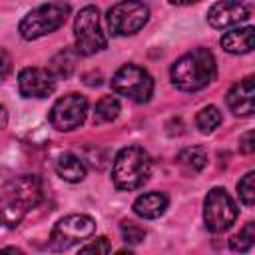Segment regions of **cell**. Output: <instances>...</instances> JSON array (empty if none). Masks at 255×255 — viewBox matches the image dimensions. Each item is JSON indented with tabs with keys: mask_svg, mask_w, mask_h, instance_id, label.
I'll use <instances>...</instances> for the list:
<instances>
[{
	"mask_svg": "<svg viewBox=\"0 0 255 255\" xmlns=\"http://www.w3.org/2000/svg\"><path fill=\"white\" fill-rule=\"evenodd\" d=\"M227 108L235 116H253L255 114V74L239 80L227 92Z\"/></svg>",
	"mask_w": 255,
	"mask_h": 255,
	"instance_id": "13",
	"label": "cell"
},
{
	"mask_svg": "<svg viewBox=\"0 0 255 255\" xmlns=\"http://www.w3.org/2000/svg\"><path fill=\"white\" fill-rule=\"evenodd\" d=\"M42 199V183L36 175H20L2 187V221L16 227Z\"/></svg>",
	"mask_w": 255,
	"mask_h": 255,
	"instance_id": "1",
	"label": "cell"
},
{
	"mask_svg": "<svg viewBox=\"0 0 255 255\" xmlns=\"http://www.w3.org/2000/svg\"><path fill=\"white\" fill-rule=\"evenodd\" d=\"M247 18H249V8L239 0H219L207 12V22L219 30L237 26Z\"/></svg>",
	"mask_w": 255,
	"mask_h": 255,
	"instance_id": "12",
	"label": "cell"
},
{
	"mask_svg": "<svg viewBox=\"0 0 255 255\" xmlns=\"http://www.w3.org/2000/svg\"><path fill=\"white\" fill-rule=\"evenodd\" d=\"M76 54H78V52H74V50H70V48L60 50V52L50 60V66H48L50 74H52L56 80H60V78H70L72 72H74V68H76Z\"/></svg>",
	"mask_w": 255,
	"mask_h": 255,
	"instance_id": "17",
	"label": "cell"
},
{
	"mask_svg": "<svg viewBox=\"0 0 255 255\" xmlns=\"http://www.w3.org/2000/svg\"><path fill=\"white\" fill-rule=\"evenodd\" d=\"M54 167H56V173H58L62 179L70 181V183L82 181V179L86 177V165H84L82 159H80L78 155H74V153H62V155H58Z\"/></svg>",
	"mask_w": 255,
	"mask_h": 255,
	"instance_id": "16",
	"label": "cell"
},
{
	"mask_svg": "<svg viewBox=\"0 0 255 255\" xmlns=\"http://www.w3.org/2000/svg\"><path fill=\"white\" fill-rule=\"evenodd\" d=\"M237 191L241 203L255 205V171H249L247 175L241 177V181L237 183Z\"/></svg>",
	"mask_w": 255,
	"mask_h": 255,
	"instance_id": "23",
	"label": "cell"
},
{
	"mask_svg": "<svg viewBox=\"0 0 255 255\" xmlns=\"http://www.w3.org/2000/svg\"><path fill=\"white\" fill-rule=\"evenodd\" d=\"M120 102L114 96H104L98 100L96 108H94V124H106L112 122L120 116Z\"/></svg>",
	"mask_w": 255,
	"mask_h": 255,
	"instance_id": "19",
	"label": "cell"
},
{
	"mask_svg": "<svg viewBox=\"0 0 255 255\" xmlns=\"http://www.w3.org/2000/svg\"><path fill=\"white\" fill-rule=\"evenodd\" d=\"M120 229H122V237H124V241H126V243L137 245V243H141V241L145 239V229H143L139 223L131 221V219L122 221Z\"/></svg>",
	"mask_w": 255,
	"mask_h": 255,
	"instance_id": "22",
	"label": "cell"
},
{
	"mask_svg": "<svg viewBox=\"0 0 255 255\" xmlns=\"http://www.w3.org/2000/svg\"><path fill=\"white\" fill-rule=\"evenodd\" d=\"M76 52L82 56H92L106 48L108 38L100 26V12L96 6H86L78 12L74 20Z\"/></svg>",
	"mask_w": 255,
	"mask_h": 255,
	"instance_id": "5",
	"label": "cell"
},
{
	"mask_svg": "<svg viewBox=\"0 0 255 255\" xmlns=\"http://www.w3.org/2000/svg\"><path fill=\"white\" fill-rule=\"evenodd\" d=\"M253 245H255V223H253V221L245 223V225L239 229V233H235V235L229 239V247H231L233 251H239V253L249 251Z\"/></svg>",
	"mask_w": 255,
	"mask_h": 255,
	"instance_id": "20",
	"label": "cell"
},
{
	"mask_svg": "<svg viewBox=\"0 0 255 255\" xmlns=\"http://www.w3.org/2000/svg\"><path fill=\"white\" fill-rule=\"evenodd\" d=\"M167 209V195L159 193V191H149L143 193L135 199L133 203V211L135 215L143 217V219H155L159 215H163V211Z\"/></svg>",
	"mask_w": 255,
	"mask_h": 255,
	"instance_id": "15",
	"label": "cell"
},
{
	"mask_svg": "<svg viewBox=\"0 0 255 255\" xmlns=\"http://www.w3.org/2000/svg\"><path fill=\"white\" fill-rule=\"evenodd\" d=\"M219 124H221V114H219V110L215 106L201 108L197 118H195V126L199 128L201 133H211Z\"/></svg>",
	"mask_w": 255,
	"mask_h": 255,
	"instance_id": "21",
	"label": "cell"
},
{
	"mask_svg": "<svg viewBox=\"0 0 255 255\" xmlns=\"http://www.w3.org/2000/svg\"><path fill=\"white\" fill-rule=\"evenodd\" d=\"M217 74L215 58L205 48H195L175 60V64L169 70L171 82L175 88L183 92H197L205 88Z\"/></svg>",
	"mask_w": 255,
	"mask_h": 255,
	"instance_id": "2",
	"label": "cell"
},
{
	"mask_svg": "<svg viewBox=\"0 0 255 255\" xmlns=\"http://www.w3.org/2000/svg\"><path fill=\"white\" fill-rule=\"evenodd\" d=\"M88 114V100L82 94L62 96L50 110V124L60 131L76 129L84 124Z\"/></svg>",
	"mask_w": 255,
	"mask_h": 255,
	"instance_id": "10",
	"label": "cell"
},
{
	"mask_svg": "<svg viewBox=\"0 0 255 255\" xmlns=\"http://www.w3.org/2000/svg\"><path fill=\"white\" fill-rule=\"evenodd\" d=\"M221 48L229 54H247L255 48V26L235 28L221 38Z\"/></svg>",
	"mask_w": 255,
	"mask_h": 255,
	"instance_id": "14",
	"label": "cell"
},
{
	"mask_svg": "<svg viewBox=\"0 0 255 255\" xmlns=\"http://www.w3.org/2000/svg\"><path fill=\"white\" fill-rule=\"evenodd\" d=\"M151 173V159L139 145H128L118 151L112 167V181L122 191H133L141 187Z\"/></svg>",
	"mask_w": 255,
	"mask_h": 255,
	"instance_id": "3",
	"label": "cell"
},
{
	"mask_svg": "<svg viewBox=\"0 0 255 255\" xmlns=\"http://www.w3.org/2000/svg\"><path fill=\"white\" fill-rule=\"evenodd\" d=\"M90 251H94V253H110L112 245L108 243L106 237H98L92 243H86L84 247H80V253H90Z\"/></svg>",
	"mask_w": 255,
	"mask_h": 255,
	"instance_id": "24",
	"label": "cell"
},
{
	"mask_svg": "<svg viewBox=\"0 0 255 255\" xmlns=\"http://www.w3.org/2000/svg\"><path fill=\"white\" fill-rule=\"evenodd\" d=\"M94 233H96V221L90 215L72 213V215L62 217L54 225V229L50 233V243L54 249L62 251V249H68V247L80 243V241L90 239Z\"/></svg>",
	"mask_w": 255,
	"mask_h": 255,
	"instance_id": "9",
	"label": "cell"
},
{
	"mask_svg": "<svg viewBox=\"0 0 255 255\" xmlns=\"http://www.w3.org/2000/svg\"><path fill=\"white\" fill-rule=\"evenodd\" d=\"M237 219V205L223 187H213L203 203V221L211 233L229 229Z\"/></svg>",
	"mask_w": 255,
	"mask_h": 255,
	"instance_id": "8",
	"label": "cell"
},
{
	"mask_svg": "<svg viewBox=\"0 0 255 255\" xmlns=\"http://www.w3.org/2000/svg\"><path fill=\"white\" fill-rule=\"evenodd\" d=\"M171 4H175V6H189V4H195V2H199V0H169Z\"/></svg>",
	"mask_w": 255,
	"mask_h": 255,
	"instance_id": "27",
	"label": "cell"
},
{
	"mask_svg": "<svg viewBox=\"0 0 255 255\" xmlns=\"http://www.w3.org/2000/svg\"><path fill=\"white\" fill-rule=\"evenodd\" d=\"M68 14H70V6L66 2L56 0V2L42 4L34 10H30L22 18L18 32L24 40H36L40 36H46V34L58 30L66 22Z\"/></svg>",
	"mask_w": 255,
	"mask_h": 255,
	"instance_id": "4",
	"label": "cell"
},
{
	"mask_svg": "<svg viewBox=\"0 0 255 255\" xmlns=\"http://www.w3.org/2000/svg\"><path fill=\"white\" fill-rule=\"evenodd\" d=\"M112 90L120 96H126L131 102L145 104L153 94V78L147 74V70L135 64H126L114 74Z\"/></svg>",
	"mask_w": 255,
	"mask_h": 255,
	"instance_id": "6",
	"label": "cell"
},
{
	"mask_svg": "<svg viewBox=\"0 0 255 255\" xmlns=\"http://www.w3.org/2000/svg\"><path fill=\"white\" fill-rule=\"evenodd\" d=\"M2 56H4V72H2V78L8 76V70H10V58H8V52L2 50Z\"/></svg>",
	"mask_w": 255,
	"mask_h": 255,
	"instance_id": "26",
	"label": "cell"
},
{
	"mask_svg": "<svg viewBox=\"0 0 255 255\" xmlns=\"http://www.w3.org/2000/svg\"><path fill=\"white\" fill-rule=\"evenodd\" d=\"M239 151L241 153H255V129L251 131H245L241 137H239Z\"/></svg>",
	"mask_w": 255,
	"mask_h": 255,
	"instance_id": "25",
	"label": "cell"
},
{
	"mask_svg": "<svg viewBox=\"0 0 255 255\" xmlns=\"http://www.w3.org/2000/svg\"><path fill=\"white\" fill-rule=\"evenodd\" d=\"M18 90L24 98H46L56 90V78L50 70L24 68L18 76Z\"/></svg>",
	"mask_w": 255,
	"mask_h": 255,
	"instance_id": "11",
	"label": "cell"
},
{
	"mask_svg": "<svg viewBox=\"0 0 255 255\" xmlns=\"http://www.w3.org/2000/svg\"><path fill=\"white\" fill-rule=\"evenodd\" d=\"M177 161L185 173H199L207 163V153L203 147H187L177 155Z\"/></svg>",
	"mask_w": 255,
	"mask_h": 255,
	"instance_id": "18",
	"label": "cell"
},
{
	"mask_svg": "<svg viewBox=\"0 0 255 255\" xmlns=\"http://www.w3.org/2000/svg\"><path fill=\"white\" fill-rule=\"evenodd\" d=\"M149 8L141 0H122L108 10V26L116 36H129L143 28Z\"/></svg>",
	"mask_w": 255,
	"mask_h": 255,
	"instance_id": "7",
	"label": "cell"
}]
</instances>
